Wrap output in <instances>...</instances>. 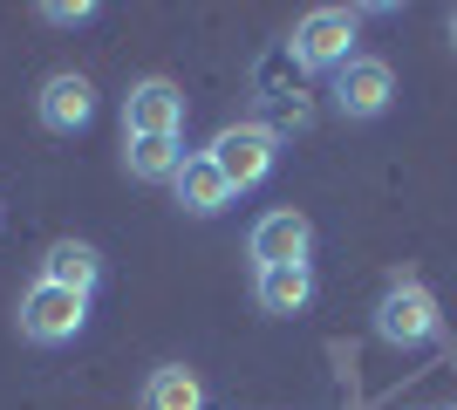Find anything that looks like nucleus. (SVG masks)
Here are the masks:
<instances>
[{
	"instance_id": "1",
	"label": "nucleus",
	"mask_w": 457,
	"mask_h": 410,
	"mask_svg": "<svg viewBox=\"0 0 457 410\" xmlns=\"http://www.w3.org/2000/svg\"><path fill=\"white\" fill-rule=\"evenodd\" d=\"M355 41H362V7H314V14L294 21L287 62L301 76H335V69H348V62L362 55Z\"/></svg>"
},
{
	"instance_id": "2",
	"label": "nucleus",
	"mask_w": 457,
	"mask_h": 410,
	"mask_svg": "<svg viewBox=\"0 0 457 410\" xmlns=\"http://www.w3.org/2000/svg\"><path fill=\"white\" fill-rule=\"evenodd\" d=\"M376 335L389 349H423V342H437L444 335L437 294L423 288V280H410V273H396V280L376 294Z\"/></svg>"
},
{
	"instance_id": "3",
	"label": "nucleus",
	"mask_w": 457,
	"mask_h": 410,
	"mask_svg": "<svg viewBox=\"0 0 457 410\" xmlns=\"http://www.w3.org/2000/svg\"><path fill=\"white\" fill-rule=\"evenodd\" d=\"M205 157L226 172L232 192H253V185H267L273 164H280V130H273V123H226V130L205 144Z\"/></svg>"
},
{
	"instance_id": "4",
	"label": "nucleus",
	"mask_w": 457,
	"mask_h": 410,
	"mask_svg": "<svg viewBox=\"0 0 457 410\" xmlns=\"http://www.w3.org/2000/svg\"><path fill=\"white\" fill-rule=\"evenodd\" d=\"M328 96H335V117L342 123H376V117H389V103H396V69L382 55H355L348 69L328 76Z\"/></svg>"
},
{
	"instance_id": "5",
	"label": "nucleus",
	"mask_w": 457,
	"mask_h": 410,
	"mask_svg": "<svg viewBox=\"0 0 457 410\" xmlns=\"http://www.w3.org/2000/svg\"><path fill=\"white\" fill-rule=\"evenodd\" d=\"M21 335L35 342V349H62V342H76L82 329H89V301L69 288H48V280H35V288L21 294Z\"/></svg>"
},
{
	"instance_id": "6",
	"label": "nucleus",
	"mask_w": 457,
	"mask_h": 410,
	"mask_svg": "<svg viewBox=\"0 0 457 410\" xmlns=\"http://www.w3.org/2000/svg\"><path fill=\"white\" fill-rule=\"evenodd\" d=\"M246 254H253V273L260 267H307V254H314V219L294 213V205H273V213L253 219Z\"/></svg>"
},
{
	"instance_id": "7",
	"label": "nucleus",
	"mask_w": 457,
	"mask_h": 410,
	"mask_svg": "<svg viewBox=\"0 0 457 410\" xmlns=\"http://www.w3.org/2000/svg\"><path fill=\"white\" fill-rule=\"evenodd\" d=\"M123 137H185V89L171 76H144L123 96Z\"/></svg>"
},
{
	"instance_id": "8",
	"label": "nucleus",
	"mask_w": 457,
	"mask_h": 410,
	"mask_svg": "<svg viewBox=\"0 0 457 410\" xmlns=\"http://www.w3.org/2000/svg\"><path fill=\"white\" fill-rule=\"evenodd\" d=\"M35 117H41V130H55V137L89 130V117H96V82L76 76V69H55V76L41 82V96H35Z\"/></svg>"
},
{
	"instance_id": "9",
	"label": "nucleus",
	"mask_w": 457,
	"mask_h": 410,
	"mask_svg": "<svg viewBox=\"0 0 457 410\" xmlns=\"http://www.w3.org/2000/svg\"><path fill=\"white\" fill-rule=\"evenodd\" d=\"M171 192H178V205H185L191 219H219L232 198H239V192L226 185V172H219L205 151H191V157H185V172L171 178Z\"/></svg>"
},
{
	"instance_id": "10",
	"label": "nucleus",
	"mask_w": 457,
	"mask_h": 410,
	"mask_svg": "<svg viewBox=\"0 0 457 410\" xmlns=\"http://www.w3.org/2000/svg\"><path fill=\"white\" fill-rule=\"evenodd\" d=\"M41 280H48V288H69V294H82V301H89V294L103 288V254H96L89 239H55V247L41 254Z\"/></svg>"
},
{
	"instance_id": "11",
	"label": "nucleus",
	"mask_w": 457,
	"mask_h": 410,
	"mask_svg": "<svg viewBox=\"0 0 457 410\" xmlns=\"http://www.w3.org/2000/svg\"><path fill=\"white\" fill-rule=\"evenodd\" d=\"M253 301H260V314H273V322L307 314V301H314V267H260L253 273Z\"/></svg>"
},
{
	"instance_id": "12",
	"label": "nucleus",
	"mask_w": 457,
	"mask_h": 410,
	"mask_svg": "<svg viewBox=\"0 0 457 410\" xmlns=\"http://www.w3.org/2000/svg\"><path fill=\"white\" fill-rule=\"evenodd\" d=\"M185 137H123V172L137 185H171L185 172Z\"/></svg>"
},
{
	"instance_id": "13",
	"label": "nucleus",
	"mask_w": 457,
	"mask_h": 410,
	"mask_svg": "<svg viewBox=\"0 0 457 410\" xmlns=\"http://www.w3.org/2000/svg\"><path fill=\"white\" fill-rule=\"evenodd\" d=\"M144 410H205V383L185 363H157L144 376Z\"/></svg>"
},
{
	"instance_id": "14",
	"label": "nucleus",
	"mask_w": 457,
	"mask_h": 410,
	"mask_svg": "<svg viewBox=\"0 0 457 410\" xmlns=\"http://www.w3.org/2000/svg\"><path fill=\"white\" fill-rule=\"evenodd\" d=\"M41 21H48V28H89L96 7H89V0H48V7H41Z\"/></svg>"
},
{
	"instance_id": "15",
	"label": "nucleus",
	"mask_w": 457,
	"mask_h": 410,
	"mask_svg": "<svg viewBox=\"0 0 457 410\" xmlns=\"http://www.w3.org/2000/svg\"><path fill=\"white\" fill-rule=\"evenodd\" d=\"M451 48H457V7H451Z\"/></svg>"
}]
</instances>
